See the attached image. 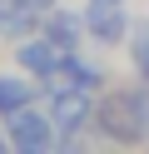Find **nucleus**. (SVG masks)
<instances>
[{"label":"nucleus","mask_w":149,"mask_h":154,"mask_svg":"<svg viewBox=\"0 0 149 154\" xmlns=\"http://www.w3.org/2000/svg\"><path fill=\"white\" fill-rule=\"evenodd\" d=\"M55 129L60 124L50 119V109H15V114H5V139H10V149H25V154H35V149H50L55 144Z\"/></svg>","instance_id":"nucleus-1"},{"label":"nucleus","mask_w":149,"mask_h":154,"mask_svg":"<svg viewBox=\"0 0 149 154\" xmlns=\"http://www.w3.org/2000/svg\"><path fill=\"white\" fill-rule=\"evenodd\" d=\"M95 119H99V129H104L109 139H139V134L149 129V124L139 119V109H134V94H109L95 109Z\"/></svg>","instance_id":"nucleus-2"},{"label":"nucleus","mask_w":149,"mask_h":154,"mask_svg":"<svg viewBox=\"0 0 149 154\" xmlns=\"http://www.w3.org/2000/svg\"><path fill=\"white\" fill-rule=\"evenodd\" d=\"M95 114V104H89V90H79V85H70V90H55V100H50V119L60 124L65 134L85 129V119Z\"/></svg>","instance_id":"nucleus-3"},{"label":"nucleus","mask_w":149,"mask_h":154,"mask_svg":"<svg viewBox=\"0 0 149 154\" xmlns=\"http://www.w3.org/2000/svg\"><path fill=\"white\" fill-rule=\"evenodd\" d=\"M85 25H89V35H95V40H104V45H114L119 35L129 30V25H124V10H119V5H104V0H89Z\"/></svg>","instance_id":"nucleus-4"},{"label":"nucleus","mask_w":149,"mask_h":154,"mask_svg":"<svg viewBox=\"0 0 149 154\" xmlns=\"http://www.w3.org/2000/svg\"><path fill=\"white\" fill-rule=\"evenodd\" d=\"M85 30H89L85 15H70V10H50V15H45V35L60 45V50H70V45H75Z\"/></svg>","instance_id":"nucleus-5"},{"label":"nucleus","mask_w":149,"mask_h":154,"mask_svg":"<svg viewBox=\"0 0 149 154\" xmlns=\"http://www.w3.org/2000/svg\"><path fill=\"white\" fill-rule=\"evenodd\" d=\"M20 65H25V70H35V75H50V70H60V45L50 40H25L20 45Z\"/></svg>","instance_id":"nucleus-6"},{"label":"nucleus","mask_w":149,"mask_h":154,"mask_svg":"<svg viewBox=\"0 0 149 154\" xmlns=\"http://www.w3.org/2000/svg\"><path fill=\"white\" fill-rule=\"evenodd\" d=\"M35 100V85L30 80H15V75H0V114H15Z\"/></svg>","instance_id":"nucleus-7"},{"label":"nucleus","mask_w":149,"mask_h":154,"mask_svg":"<svg viewBox=\"0 0 149 154\" xmlns=\"http://www.w3.org/2000/svg\"><path fill=\"white\" fill-rule=\"evenodd\" d=\"M70 75H75L79 90H99V85H104V70H99V65H89V60H70Z\"/></svg>","instance_id":"nucleus-8"},{"label":"nucleus","mask_w":149,"mask_h":154,"mask_svg":"<svg viewBox=\"0 0 149 154\" xmlns=\"http://www.w3.org/2000/svg\"><path fill=\"white\" fill-rule=\"evenodd\" d=\"M129 55H134V70L149 80V25H139L134 40H129Z\"/></svg>","instance_id":"nucleus-9"},{"label":"nucleus","mask_w":149,"mask_h":154,"mask_svg":"<svg viewBox=\"0 0 149 154\" xmlns=\"http://www.w3.org/2000/svg\"><path fill=\"white\" fill-rule=\"evenodd\" d=\"M134 94V109H139V119L149 124V85H139V90H129Z\"/></svg>","instance_id":"nucleus-10"},{"label":"nucleus","mask_w":149,"mask_h":154,"mask_svg":"<svg viewBox=\"0 0 149 154\" xmlns=\"http://www.w3.org/2000/svg\"><path fill=\"white\" fill-rule=\"evenodd\" d=\"M104 5H124V0H104Z\"/></svg>","instance_id":"nucleus-11"},{"label":"nucleus","mask_w":149,"mask_h":154,"mask_svg":"<svg viewBox=\"0 0 149 154\" xmlns=\"http://www.w3.org/2000/svg\"><path fill=\"white\" fill-rule=\"evenodd\" d=\"M0 149H5V139H0Z\"/></svg>","instance_id":"nucleus-12"}]
</instances>
